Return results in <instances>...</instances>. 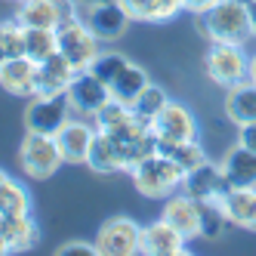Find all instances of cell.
Returning <instances> with one entry per match:
<instances>
[{"instance_id": "1", "label": "cell", "mask_w": 256, "mask_h": 256, "mask_svg": "<svg viewBox=\"0 0 256 256\" xmlns=\"http://www.w3.org/2000/svg\"><path fill=\"white\" fill-rule=\"evenodd\" d=\"M198 31L210 44H238L247 46L256 31H253V16L244 0H219L213 10L198 16Z\"/></svg>"}, {"instance_id": "2", "label": "cell", "mask_w": 256, "mask_h": 256, "mask_svg": "<svg viewBox=\"0 0 256 256\" xmlns=\"http://www.w3.org/2000/svg\"><path fill=\"white\" fill-rule=\"evenodd\" d=\"M130 179H133V188L142 198H170V194H176L182 188L186 170H182L170 154H164L158 148L148 158H142L130 170Z\"/></svg>"}, {"instance_id": "3", "label": "cell", "mask_w": 256, "mask_h": 256, "mask_svg": "<svg viewBox=\"0 0 256 256\" xmlns=\"http://www.w3.org/2000/svg\"><path fill=\"white\" fill-rule=\"evenodd\" d=\"M56 38H59V52L78 71H86L90 65L96 62V56L102 52V40L90 31V25L80 19L78 12L56 28Z\"/></svg>"}, {"instance_id": "4", "label": "cell", "mask_w": 256, "mask_h": 256, "mask_svg": "<svg viewBox=\"0 0 256 256\" xmlns=\"http://www.w3.org/2000/svg\"><path fill=\"white\" fill-rule=\"evenodd\" d=\"M204 71L216 86L232 90L234 84L250 78V56L238 44H210L204 56Z\"/></svg>"}, {"instance_id": "5", "label": "cell", "mask_w": 256, "mask_h": 256, "mask_svg": "<svg viewBox=\"0 0 256 256\" xmlns=\"http://www.w3.org/2000/svg\"><path fill=\"white\" fill-rule=\"evenodd\" d=\"M19 164L25 176L31 179H50L56 176L59 167L65 164L56 136H44V133H25L22 148H19Z\"/></svg>"}, {"instance_id": "6", "label": "cell", "mask_w": 256, "mask_h": 256, "mask_svg": "<svg viewBox=\"0 0 256 256\" xmlns=\"http://www.w3.org/2000/svg\"><path fill=\"white\" fill-rule=\"evenodd\" d=\"M74 118L71 102L65 93L59 96H31L25 108V133H44V136H56L62 126Z\"/></svg>"}, {"instance_id": "7", "label": "cell", "mask_w": 256, "mask_h": 256, "mask_svg": "<svg viewBox=\"0 0 256 256\" xmlns=\"http://www.w3.org/2000/svg\"><path fill=\"white\" fill-rule=\"evenodd\" d=\"M78 16L90 25V31H93L102 44H118L133 25L130 12H126L118 0H102V4H93V6L80 10Z\"/></svg>"}, {"instance_id": "8", "label": "cell", "mask_w": 256, "mask_h": 256, "mask_svg": "<svg viewBox=\"0 0 256 256\" xmlns=\"http://www.w3.org/2000/svg\"><path fill=\"white\" fill-rule=\"evenodd\" d=\"M152 133L158 139V148L164 145H179V142H192L198 139V120L192 114V108L182 102H167V108L152 120Z\"/></svg>"}, {"instance_id": "9", "label": "cell", "mask_w": 256, "mask_h": 256, "mask_svg": "<svg viewBox=\"0 0 256 256\" xmlns=\"http://www.w3.org/2000/svg\"><path fill=\"white\" fill-rule=\"evenodd\" d=\"M139 238L142 226L130 216H112L105 219L99 234H96V250L99 256H133L139 253Z\"/></svg>"}, {"instance_id": "10", "label": "cell", "mask_w": 256, "mask_h": 256, "mask_svg": "<svg viewBox=\"0 0 256 256\" xmlns=\"http://www.w3.org/2000/svg\"><path fill=\"white\" fill-rule=\"evenodd\" d=\"M65 96L71 102V112H74L78 118H90V120H93L99 114V108L112 99V90H108L105 80H99L93 71L86 68V71H78V74H74V80H71Z\"/></svg>"}, {"instance_id": "11", "label": "cell", "mask_w": 256, "mask_h": 256, "mask_svg": "<svg viewBox=\"0 0 256 256\" xmlns=\"http://www.w3.org/2000/svg\"><path fill=\"white\" fill-rule=\"evenodd\" d=\"M228 182H226V173H222V167L219 164H213L210 158L200 164V167H194V170H188L186 173V179H182V192H186L188 198H194V200H222L226 194H228Z\"/></svg>"}, {"instance_id": "12", "label": "cell", "mask_w": 256, "mask_h": 256, "mask_svg": "<svg viewBox=\"0 0 256 256\" xmlns=\"http://www.w3.org/2000/svg\"><path fill=\"white\" fill-rule=\"evenodd\" d=\"M74 12V0H22L16 19L25 28H59Z\"/></svg>"}, {"instance_id": "13", "label": "cell", "mask_w": 256, "mask_h": 256, "mask_svg": "<svg viewBox=\"0 0 256 256\" xmlns=\"http://www.w3.org/2000/svg\"><path fill=\"white\" fill-rule=\"evenodd\" d=\"M93 139H96V124L90 118H78V114L56 133V142H59V152H62L65 164H74V167L78 164H86Z\"/></svg>"}, {"instance_id": "14", "label": "cell", "mask_w": 256, "mask_h": 256, "mask_svg": "<svg viewBox=\"0 0 256 256\" xmlns=\"http://www.w3.org/2000/svg\"><path fill=\"white\" fill-rule=\"evenodd\" d=\"M188 241L182 238L167 219H158V222L142 226V238H139V253L142 256H186Z\"/></svg>"}, {"instance_id": "15", "label": "cell", "mask_w": 256, "mask_h": 256, "mask_svg": "<svg viewBox=\"0 0 256 256\" xmlns=\"http://www.w3.org/2000/svg\"><path fill=\"white\" fill-rule=\"evenodd\" d=\"M0 86L10 96H19V99L38 96V62L28 56H16L4 62L0 65Z\"/></svg>"}, {"instance_id": "16", "label": "cell", "mask_w": 256, "mask_h": 256, "mask_svg": "<svg viewBox=\"0 0 256 256\" xmlns=\"http://www.w3.org/2000/svg\"><path fill=\"white\" fill-rule=\"evenodd\" d=\"M160 216L167 219V222L186 238V241L200 238V200L188 198L186 192H182V194H170Z\"/></svg>"}, {"instance_id": "17", "label": "cell", "mask_w": 256, "mask_h": 256, "mask_svg": "<svg viewBox=\"0 0 256 256\" xmlns=\"http://www.w3.org/2000/svg\"><path fill=\"white\" fill-rule=\"evenodd\" d=\"M78 68L71 65L62 52H52L50 59L38 62V96H59L68 93L71 80H74Z\"/></svg>"}, {"instance_id": "18", "label": "cell", "mask_w": 256, "mask_h": 256, "mask_svg": "<svg viewBox=\"0 0 256 256\" xmlns=\"http://www.w3.org/2000/svg\"><path fill=\"white\" fill-rule=\"evenodd\" d=\"M219 167H222L226 182L232 188H256V152L244 148L241 142H234L226 152Z\"/></svg>"}, {"instance_id": "19", "label": "cell", "mask_w": 256, "mask_h": 256, "mask_svg": "<svg viewBox=\"0 0 256 256\" xmlns=\"http://www.w3.org/2000/svg\"><path fill=\"white\" fill-rule=\"evenodd\" d=\"M0 238L6 241L10 253H25V250L38 247L40 228H38L31 213H25V216H0Z\"/></svg>"}, {"instance_id": "20", "label": "cell", "mask_w": 256, "mask_h": 256, "mask_svg": "<svg viewBox=\"0 0 256 256\" xmlns=\"http://www.w3.org/2000/svg\"><path fill=\"white\" fill-rule=\"evenodd\" d=\"M226 118L234 126H244L256 120V80H241L226 90Z\"/></svg>"}, {"instance_id": "21", "label": "cell", "mask_w": 256, "mask_h": 256, "mask_svg": "<svg viewBox=\"0 0 256 256\" xmlns=\"http://www.w3.org/2000/svg\"><path fill=\"white\" fill-rule=\"evenodd\" d=\"M219 204H222L232 226L256 232V188H228V194Z\"/></svg>"}, {"instance_id": "22", "label": "cell", "mask_w": 256, "mask_h": 256, "mask_svg": "<svg viewBox=\"0 0 256 256\" xmlns=\"http://www.w3.org/2000/svg\"><path fill=\"white\" fill-rule=\"evenodd\" d=\"M86 167L99 173V176H114V173H126V164L118 152L114 139L96 130V139H93V148H90V158H86Z\"/></svg>"}, {"instance_id": "23", "label": "cell", "mask_w": 256, "mask_h": 256, "mask_svg": "<svg viewBox=\"0 0 256 256\" xmlns=\"http://www.w3.org/2000/svg\"><path fill=\"white\" fill-rule=\"evenodd\" d=\"M148 84H152V80H148V71H145L142 65H136V62H126V65L120 68V74H118L112 84H108V90H112L114 99H120V102H133Z\"/></svg>"}, {"instance_id": "24", "label": "cell", "mask_w": 256, "mask_h": 256, "mask_svg": "<svg viewBox=\"0 0 256 256\" xmlns=\"http://www.w3.org/2000/svg\"><path fill=\"white\" fill-rule=\"evenodd\" d=\"M25 213H31L28 188L0 170V216H25Z\"/></svg>"}, {"instance_id": "25", "label": "cell", "mask_w": 256, "mask_h": 256, "mask_svg": "<svg viewBox=\"0 0 256 256\" xmlns=\"http://www.w3.org/2000/svg\"><path fill=\"white\" fill-rule=\"evenodd\" d=\"M25 28V25H22ZM52 52H59V38L56 28H25V56L34 62L50 59Z\"/></svg>"}, {"instance_id": "26", "label": "cell", "mask_w": 256, "mask_h": 256, "mask_svg": "<svg viewBox=\"0 0 256 256\" xmlns=\"http://www.w3.org/2000/svg\"><path fill=\"white\" fill-rule=\"evenodd\" d=\"M167 102H170V96H167V90L164 86H158V84H148L142 90V93L130 102V108H133V114L136 118H142L145 124H152L164 108H167Z\"/></svg>"}, {"instance_id": "27", "label": "cell", "mask_w": 256, "mask_h": 256, "mask_svg": "<svg viewBox=\"0 0 256 256\" xmlns=\"http://www.w3.org/2000/svg\"><path fill=\"white\" fill-rule=\"evenodd\" d=\"M16 56H25V28L12 16V19L0 22V65Z\"/></svg>"}, {"instance_id": "28", "label": "cell", "mask_w": 256, "mask_h": 256, "mask_svg": "<svg viewBox=\"0 0 256 256\" xmlns=\"http://www.w3.org/2000/svg\"><path fill=\"white\" fill-rule=\"evenodd\" d=\"M228 226L232 222H228V216H226V210H222L219 200H204V204H200V238L219 241Z\"/></svg>"}, {"instance_id": "29", "label": "cell", "mask_w": 256, "mask_h": 256, "mask_svg": "<svg viewBox=\"0 0 256 256\" xmlns=\"http://www.w3.org/2000/svg\"><path fill=\"white\" fill-rule=\"evenodd\" d=\"M160 152H164V154H170L186 173L194 170V167H200V164L207 160V152L198 145V139H192V142H179V145H164Z\"/></svg>"}, {"instance_id": "30", "label": "cell", "mask_w": 256, "mask_h": 256, "mask_svg": "<svg viewBox=\"0 0 256 256\" xmlns=\"http://www.w3.org/2000/svg\"><path fill=\"white\" fill-rule=\"evenodd\" d=\"M130 62L124 56V52H99L96 56V62L90 65V71H93V74L99 78V80H105V84H112L118 74H120V68Z\"/></svg>"}, {"instance_id": "31", "label": "cell", "mask_w": 256, "mask_h": 256, "mask_svg": "<svg viewBox=\"0 0 256 256\" xmlns=\"http://www.w3.org/2000/svg\"><path fill=\"white\" fill-rule=\"evenodd\" d=\"M118 4L130 12L133 22H152L154 25V16H158V4H160V0H118Z\"/></svg>"}, {"instance_id": "32", "label": "cell", "mask_w": 256, "mask_h": 256, "mask_svg": "<svg viewBox=\"0 0 256 256\" xmlns=\"http://www.w3.org/2000/svg\"><path fill=\"white\" fill-rule=\"evenodd\" d=\"M74 253H80V256H99L96 241L93 244H86V241H68V244H62L56 250V256H74Z\"/></svg>"}, {"instance_id": "33", "label": "cell", "mask_w": 256, "mask_h": 256, "mask_svg": "<svg viewBox=\"0 0 256 256\" xmlns=\"http://www.w3.org/2000/svg\"><path fill=\"white\" fill-rule=\"evenodd\" d=\"M238 142H241L244 148L256 152V120H253V124H244V126H238Z\"/></svg>"}, {"instance_id": "34", "label": "cell", "mask_w": 256, "mask_h": 256, "mask_svg": "<svg viewBox=\"0 0 256 256\" xmlns=\"http://www.w3.org/2000/svg\"><path fill=\"white\" fill-rule=\"evenodd\" d=\"M219 4V0H182V6H186V12L192 16H204L207 10H213Z\"/></svg>"}, {"instance_id": "35", "label": "cell", "mask_w": 256, "mask_h": 256, "mask_svg": "<svg viewBox=\"0 0 256 256\" xmlns=\"http://www.w3.org/2000/svg\"><path fill=\"white\" fill-rule=\"evenodd\" d=\"M93 4H102V0H74V10H86V6H93Z\"/></svg>"}, {"instance_id": "36", "label": "cell", "mask_w": 256, "mask_h": 256, "mask_svg": "<svg viewBox=\"0 0 256 256\" xmlns=\"http://www.w3.org/2000/svg\"><path fill=\"white\" fill-rule=\"evenodd\" d=\"M250 80H256V52H253V59H250Z\"/></svg>"}, {"instance_id": "37", "label": "cell", "mask_w": 256, "mask_h": 256, "mask_svg": "<svg viewBox=\"0 0 256 256\" xmlns=\"http://www.w3.org/2000/svg\"><path fill=\"white\" fill-rule=\"evenodd\" d=\"M10 253V247H6V241H4V238H0V256H6Z\"/></svg>"}, {"instance_id": "38", "label": "cell", "mask_w": 256, "mask_h": 256, "mask_svg": "<svg viewBox=\"0 0 256 256\" xmlns=\"http://www.w3.org/2000/svg\"><path fill=\"white\" fill-rule=\"evenodd\" d=\"M6 4H22V0H6Z\"/></svg>"}]
</instances>
